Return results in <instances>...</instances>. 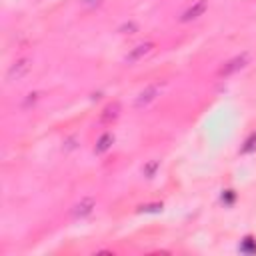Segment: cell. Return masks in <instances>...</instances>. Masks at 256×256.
<instances>
[{
    "mask_svg": "<svg viewBox=\"0 0 256 256\" xmlns=\"http://www.w3.org/2000/svg\"><path fill=\"white\" fill-rule=\"evenodd\" d=\"M92 210H94V200H92V198H84V200H80V202L74 206L72 216H74V218H84V216L92 214Z\"/></svg>",
    "mask_w": 256,
    "mask_h": 256,
    "instance_id": "obj_7",
    "label": "cell"
},
{
    "mask_svg": "<svg viewBox=\"0 0 256 256\" xmlns=\"http://www.w3.org/2000/svg\"><path fill=\"white\" fill-rule=\"evenodd\" d=\"M82 4L84 6H94V4L98 6V4H102V0H82Z\"/></svg>",
    "mask_w": 256,
    "mask_h": 256,
    "instance_id": "obj_14",
    "label": "cell"
},
{
    "mask_svg": "<svg viewBox=\"0 0 256 256\" xmlns=\"http://www.w3.org/2000/svg\"><path fill=\"white\" fill-rule=\"evenodd\" d=\"M206 8H208V2L206 0H196L184 14H182V18H180V22H192V20H196V18H200L204 12H206Z\"/></svg>",
    "mask_w": 256,
    "mask_h": 256,
    "instance_id": "obj_4",
    "label": "cell"
},
{
    "mask_svg": "<svg viewBox=\"0 0 256 256\" xmlns=\"http://www.w3.org/2000/svg\"><path fill=\"white\" fill-rule=\"evenodd\" d=\"M140 212H162V204H146V206H140Z\"/></svg>",
    "mask_w": 256,
    "mask_h": 256,
    "instance_id": "obj_11",
    "label": "cell"
},
{
    "mask_svg": "<svg viewBox=\"0 0 256 256\" xmlns=\"http://www.w3.org/2000/svg\"><path fill=\"white\" fill-rule=\"evenodd\" d=\"M256 150V132H252L248 138H246V142H244V146L240 148V152L242 154H250V152H254Z\"/></svg>",
    "mask_w": 256,
    "mask_h": 256,
    "instance_id": "obj_9",
    "label": "cell"
},
{
    "mask_svg": "<svg viewBox=\"0 0 256 256\" xmlns=\"http://www.w3.org/2000/svg\"><path fill=\"white\" fill-rule=\"evenodd\" d=\"M112 144H114V134H112V132H104V134L98 138V142H96V146H94V152H96V154H104L106 150H110Z\"/></svg>",
    "mask_w": 256,
    "mask_h": 256,
    "instance_id": "obj_8",
    "label": "cell"
},
{
    "mask_svg": "<svg viewBox=\"0 0 256 256\" xmlns=\"http://www.w3.org/2000/svg\"><path fill=\"white\" fill-rule=\"evenodd\" d=\"M222 200L232 202V200H234V192H232V190H226V194H222Z\"/></svg>",
    "mask_w": 256,
    "mask_h": 256,
    "instance_id": "obj_13",
    "label": "cell"
},
{
    "mask_svg": "<svg viewBox=\"0 0 256 256\" xmlns=\"http://www.w3.org/2000/svg\"><path fill=\"white\" fill-rule=\"evenodd\" d=\"M240 250H242V252H256V244H254V240H252L250 236H248V238H244V242H242Z\"/></svg>",
    "mask_w": 256,
    "mask_h": 256,
    "instance_id": "obj_10",
    "label": "cell"
},
{
    "mask_svg": "<svg viewBox=\"0 0 256 256\" xmlns=\"http://www.w3.org/2000/svg\"><path fill=\"white\" fill-rule=\"evenodd\" d=\"M30 68H32V62L28 60V58H20V60H16L10 68H8V80L10 82H14V80H22L28 72H30Z\"/></svg>",
    "mask_w": 256,
    "mask_h": 256,
    "instance_id": "obj_2",
    "label": "cell"
},
{
    "mask_svg": "<svg viewBox=\"0 0 256 256\" xmlns=\"http://www.w3.org/2000/svg\"><path fill=\"white\" fill-rule=\"evenodd\" d=\"M248 64V54L244 52V54H240V56H234L232 60H228L220 70H218V76H232L234 72H238V70H242L244 66Z\"/></svg>",
    "mask_w": 256,
    "mask_h": 256,
    "instance_id": "obj_1",
    "label": "cell"
},
{
    "mask_svg": "<svg viewBox=\"0 0 256 256\" xmlns=\"http://www.w3.org/2000/svg\"><path fill=\"white\" fill-rule=\"evenodd\" d=\"M152 48H154V44H152V42H144V44H138L136 48H132V50L128 52V56H126V62H128V64H134V62L142 60L146 54H150V52H152Z\"/></svg>",
    "mask_w": 256,
    "mask_h": 256,
    "instance_id": "obj_5",
    "label": "cell"
},
{
    "mask_svg": "<svg viewBox=\"0 0 256 256\" xmlns=\"http://www.w3.org/2000/svg\"><path fill=\"white\" fill-rule=\"evenodd\" d=\"M118 116H120V104H118V102H110V104L102 110L100 122H102V124H110V122H114Z\"/></svg>",
    "mask_w": 256,
    "mask_h": 256,
    "instance_id": "obj_6",
    "label": "cell"
},
{
    "mask_svg": "<svg viewBox=\"0 0 256 256\" xmlns=\"http://www.w3.org/2000/svg\"><path fill=\"white\" fill-rule=\"evenodd\" d=\"M156 168H158V162L154 160V162H150L148 166H144V174H146L148 178H152V176H154V172H156Z\"/></svg>",
    "mask_w": 256,
    "mask_h": 256,
    "instance_id": "obj_12",
    "label": "cell"
},
{
    "mask_svg": "<svg viewBox=\"0 0 256 256\" xmlns=\"http://www.w3.org/2000/svg\"><path fill=\"white\" fill-rule=\"evenodd\" d=\"M160 88H162L160 82H154V84L146 86V88L138 94V98H136V108H142V106H148L150 102H154L156 96H160Z\"/></svg>",
    "mask_w": 256,
    "mask_h": 256,
    "instance_id": "obj_3",
    "label": "cell"
}]
</instances>
